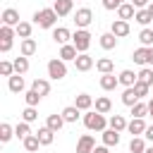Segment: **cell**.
I'll list each match as a JSON object with an SVG mask.
<instances>
[{"instance_id": "24", "label": "cell", "mask_w": 153, "mask_h": 153, "mask_svg": "<svg viewBox=\"0 0 153 153\" xmlns=\"http://www.w3.org/2000/svg\"><path fill=\"white\" fill-rule=\"evenodd\" d=\"M136 81H139V74H134L131 69H122L120 72V84L122 86H134Z\"/></svg>"}, {"instance_id": "39", "label": "cell", "mask_w": 153, "mask_h": 153, "mask_svg": "<svg viewBox=\"0 0 153 153\" xmlns=\"http://www.w3.org/2000/svg\"><path fill=\"white\" fill-rule=\"evenodd\" d=\"M29 134H31V127H29V122H24V120H22V122L14 127V136H17V139H26Z\"/></svg>"}, {"instance_id": "26", "label": "cell", "mask_w": 153, "mask_h": 153, "mask_svg": "<svg viewBox=\"0 0 153 153\" xmlns=\"http://www.w3.org/2000/svg\"><path fill=\"white\" fill-rule=\"evenodd\" d=\"M96 69H98L100 74H110V72L115 69V62H112L110 57H100V60H96Z\"/></svg>"}, {"instance_id": "49", "label": "cell", "mask_w": 153, "mask_h": 153, "mask_svg": "<svg viewBox=\"0 0 153 153\" xmlns=\"http://www.w3.org/2000/svg\"><path fill=\"white\" fill-rule=\"evenodd\" d=\"M108 148H110V146H105V143H103V146H96V148H93V153H110Z\"/></svg>"}, {"instance_id": "29", "label": "cell", "mask_w": 153, "mask_h": 153, "mask_svg": "<svg viewBox=\"0 0 153 153\" xmlns=\"http://www.w3.org/2000/svg\"><path fill=\"white\" fill-rule=\"evenodd\" d=\"M62 117H65V122H76V120L81 117V110H79L76 105H67V108L62 110Z\"/></svg>"}, {"instance_id": "22", "label": "cell", "mask_w": 153, "mask_h": 153, "mask_svg": "<svg viewBox=\"0 0 153 153\" xmlns=\"http://www.w3.org/2000/svg\"><path fill=\"white\" fill-rule=\"evenodd\" d=\"M100 136H103V143L105 146H117L120 143V131H115L112 127L105 129V131H100Z\"/></svg>"}, {"instance_id": "33", "label": "cell", "mask_w": 153, "mask_h": 153, "mask_svg": "<svg viewBox=\"0 0 153 153\" xmlns=\"http://www.w3.org/2000/svg\"><path fill=\"white\" fill-rule=\"evenodd\" d=\"M26 72H29V57L24 55L14 57V74H26Z\"/></svg>"}, {"instance_id": "27", "label": "cell", "mask_w": 153, "mask_h": 153, "mask_svg": "<svg viewBox=\"0 0 153 153\" xmlns=\"http://www.w3.org/2000/svg\"><path fill=\"white\" fill-rule=\"evenodd\" d=\"M139 100H141V98L136 96V91H134V86H127V88H124V93H122V103L131 108V105H134V103H139Z\"/></svg>"}, {"instance_id": "40", "label": "cell", "mask_w": 153, "mask_h": 153, "mask_svg": "<svg viewBox=\"0 0 153 153\" xmlns=\"http://www.w3.org/2000/svg\"><path fill=\"white\" fill-rule=\"evenodd\" d=\"M12 136H14V127H10L7 122H2V124H0V141H2V143H7Z\"/></svg>"}, {"instance_id": "23", "label": "cell", "mask_w": 153, "mask_h": 153, "mask_svg": "<svg viewBox=\"0 0 153 153\" xmlns=\"http://www.w3.org/2000/svg\"><path fill=\"white\" fill-rule=\"evenodd\" d=\"M98 43H100V48H103V50H112V48L117 45V36H115L112 31H108V33H103V36H100V41H98Z\"/></svg>"}, {"instance_id": "18", "label": "cell", "mask_w": 153, "mask_h": 153, "mask_svg": "<svg viewBox=\"0 0 153 153\" xmlns=\"http://www.w3.org/2000/svg\"><path fill=\"white\" fill-rule=\"evenodd\" d=\"M24 79H22V74H12V76H7V88L12 91V93H19V91H24Z\"/></svg>"}, {"instance_id": "35", "label": "cell", "mask_w": 153, "mask_h": 153, "mask_svg": "<svg viewBox=\"0 0 153 153\" xmlns=\"http://www.w3.org/2000/svg\"><path fill=\"white\" fill-rule=\"evenodd\" d=\"M129 151H131V153H143V151H146V141H143L141 136H131V141H129Z\"/></svg>"}, {"instance_id": "38", "label": "cell", "mask_w": 153, "mask_h": 153, "mask_svg": "<svg viewBox=\"0 0 153 153\" xmlns=\"http://www.w3.org/2000/svg\"><path fill=\"white\" fill-rule=\"evenodd\" d=\"M24 98H26V105H33V108H36V105L41 103V98H43V96H41L36 88H29V91L24 93Z\"/></svg>"}, {"instance_id": "12", "label": "cell", "mask_w": 153, "mask_h": 153, "mask_svg": "<svg viewBox=\"0 0 153 153\" xmlns=\"http://www.w3.org/2000/svg\"><path fill=\"white\" fill-rule=\"evenodd\" d=\"M117 86H120V76H115L112 72L100 76V88H103V91H115Z\"/></svg>"}, {"instance_id": "46", "label": "cell", "mask_w": 153, "mask_h": 153, "mask_svg": "<svg viewBox=\"0 0 153 153\" xmlns=\"http://www.w3.org/2000/svg\"><path fill=\"white\" fill-rule=\"evenodd\" d=\"M122 2H127V0H103V7L105 10H117Z\"/></svg>"}, {"instance_id": "17", "label": "cell", "mask_w": 153, "mask_h": 153, "mask_svg": "<svg viewBox=\"0 0 153 153\" xmlns=\"http://www.w3.org/2000/svg\"><path fill=\"white\" fill-rule=\"evenodd\" d=\"M2 24H7V26H17V24H19V12H17L14 7L2 10Z\"/></svg>"}, {"instance_id": "45", "label": "cell", "mask_w": 153, "mask_h": 153, "mask_svg": "<svg viewBox=\"0 0 153 153\" xmlns=\"http://www.w3.org/2000/svg\"><path fill=\"white\" fill-rule=\"evenodd\" d=\"M148 88H151L148 84H141V81H136V84H134V91H136V96H139V98L148 96Z\"/></svg>"}, {"instance_id": "34", "label": "cell", "mask_w": 153, "mask_h": 153, "mask_svg": "<svg viewBox=\"0 0 153 153\" xmlns=\"http://www.w3.org/2000/svg\"><path fill=\"white\" fill-rule=\"evenodd\" d=\"M31 88H36L41 96H48V93H50V81H48V79H33Z\"/></svg>"}, {"instance_id": "51", "label": "cell", "mask_w": 153, "mask_h": 153, "mask_svg": "<svg viewBox=\"0 0 153 153\" xmlns=\"http://www.w3.org/2000/svg\"><path fill=\"white\" fill-rule=\"evenodd\" d=\"M148 12H151V17H153V2H151V5H148Z\"/></svg>"}, {"instance_id": "19", "label": "cell", "mask_w": 153, "mask_h": 153, "mask_svg": "<svg viewBox=\"0 0 153 153\" xmlns=\"http://www.w3.org/2000/svg\"><path fill=\"white\" fill-rule=\"evenodd\" d=\"M36 136H38V141H41V146H50V143L55 141V131H53L50 127H41Z\"/></svg>"}, {"instance_id": "47", "label": "cell", "mask_w": 153, "mask_h": 153, "mask_svg": "<svg viewBox=\"0 0 153 153\" xmlns=\"http://www.w3.org/2000/svg\"><path fill=\"white\" fill-rule=\"evenodd\" d=\"M131 5H134L136 10H146V7L151 5V0H131Z\"/></svg>"}, {"instance_id": "44", "label": "cell", "mask_w": 153, "mask_h": 153, "mask_svg": "<svg viewBox=\"0 0 153 153\" xmlns=\"http://www.w3.org/2000/svg\"><path fill=\"white\" fill-rule=\"evenodd\" d=\"M0 74H2V76H12V74H14V62L2 60V62H0Z\"/></svg>"}, {"instance_id": "43", "label": "cell", "mask_w": 153, "mask_h": 153, "mask_svg": "<svg viewBox=\"0 0 153 153\" xmlns=\"http://www.w3.org/2000/svg\"><path fill=\"white\" fill-rule=\"evenodd\" d=\"M139 81H141V84L153 86V69H151V67H143V69L139 72Z\"/></svg>"}, {"instance_id": "53", "label": "cell", "mask_w": 153, "mask_h": 153, "mask_svg": "<svg viewBox=\"0 0 153 153\" xmlns=\"http://www.w3.org/2000/svg\"><path fill=\"white\" fill-rule=\"evenodd\" d=\"M143 153H153V148H146V151H143Z\"/></svg>"}, {"instance_id": "31", "label": "cell", "mask_w": 153, "mask_h": 153, "mask_svg": "<svg viewBox=\"0 0 153 153\" xmlns=\"http://www.w3.org/2000/svg\"><path fill=\"white\" fill-rule=\"evenodd\" d=\"M22 143H24V151H29V153L38 151V146H41V141H38V136H36V134H29L26 139H22Z\"/></svg>"}, {"instance_id": "16", "label": "cell", "mask_w": 153, "mask_h": 153, "mask_svg": "<svg viewBox=\"0 0 153 153\" xmlns=\"http://www.w3.org/2000/svg\"><path fill=\"white\" fill-rule=\"evenodd\" d=\"M72 7H74V0H55V5H53V10L57 12V17H67L72 12Z\"/></svg>"}, {"instance_id": "6", "label": "cell", "mask_w": 153, "mask_h": 153, "mask_svg": "<svg viewBox=\"0 0 153 153\" xmlns=\"http://www.w3.org/2000/svg\"><path fill=\"white\" fill-rule=\"evenodd\" d=\"M91 22H93V12H91L88 7H79V10L74 12V24H76V29H86Z\"/></svg>"}, {"instance_id": "7", "label": "cell", "mask_w": 153, "mask_h": 153, "mask_svg": "<svg viewBox=\"0 0 153 153\" xmlns=\"http://www.w3.org/2000/svg\"><path fill=\"white\" fill-rule=\"evenodd\" d=\"M93 65H96V62H93V57H91L88 53H79V55H76V60H74L76 72H88Z\"/></svg>"}, {"instance_id": "42", "label": "cell", "mask_w": 153, "mask_h": 153, "mask_svg": "<svg viewBox=\"0 0 153 153\" xmlns=\"http://www.w3.org/2000/svg\"><path fill=\"white\" fill-rule=\"evenodd\" d=\"M22 120H24V122H29V124H31V122H36V120H38L36 108H33V105H26V110L22 112Z\"/></svg>"}, {"instance_id": "32", "label": "cell", "mask_w": 153, "mask_h": 153, "mask_svg": "<svg viewBox=\"0 0 153 153\" xmlns=\"http://www.w3.org/2000/svg\"><path fill=\"white\" fill-rule=\"evenodd\" d=\"M14 31H17V36H19V38H31V31H33V26H31L29 22H19V24L14 26Z\"/></svg>"}, {"instance_id": "3", "label": "cell", "mask_w": 153, "mask_h": 153, "mask_svg": "<svg viewBox=\"0 0 153 153\" xmlns=\"http://www.w3.org/2000/svg\"><path fill=\"white\" fill-rule=\"evenodd\" d=\"M48 76L55 79V81L65 79V76H67V62H65L62 57H53V60L48 62Z\"/></svg>"}, {"instance_id": "9", "label": "cell", "mask_w": 153, "mask_h": 153, "mask_svg": "<svg viewBox=\"0 0 153 153\" xmlns=\"http://www.w3.org/2000/svg\"><path fill=\"white\" fill-rule=\"evenodd\" d=\"M110 31H112L117 38H124V36H129L131 29H129V22H127V19H115L112 26H110Z\"/></svg>"}, {"instance_id": "15", "label": "cell", "mask_w": 153, "mask_h": 153, "mask_svg": "<svg viewBox=\"0 0 153 153\" xmlns=\"http://www.w3.org/2000/svg\"><path fill=\"white\" fill-rule=\"evenodd\" d=\"M36 50H38V45H36L33 38H22V43H19V53H22L24 57H31Z\"/></svg>"}, {"instance_id": "52", "label": "cell", "mask_w": 153, "mask_h": 153, "mask_svg": "<svg viewBox=\"0 0 153 153\" xmlns=\"http://www.w3.org/2000/svg\"><path fill=\"white\" fill-rule=\"evenodd\" d=\"M148 115H151V120H153V108H148Z\"/></svg>"}, {"instance_id": "14", "label": "cell", "mask_w": 153, "mask_h": 153, "mask_svg": "<svg viewBox=\"0 0 153 153\" xmlns=\"http://www.w3.org/2000/svg\"><path fill=\"white\" fill-rule=\"evenodd\" d=\"M53 41H55V43H60V45L69 43V41H72V33H69V29H65V26H57V29H53Z\"/></svg>"}, {"instance_id": "13", "label": "cell", "mask_w": 153, "mask_h": 153, "mask_svg": "<svg viewBox=\"0 0 153 153\" xmlns=\"http://www.w3.org/2000/svg\"><path fill=\"white\" fill-rule=\"evenodd\" d=\"M131 17H136V7L131 5V2H122L120 7H117V19H131Z\"/></svg>"}, {"instance_id": "25", "label": "cell", "mask_w": 153, "mask_h": 153, "mask_svg": "<svg viewBox=\"0 0 153 153\" xmlns=\"http://www.w3.org/2000/svg\"><path fill=\"white\" fill-rule=\"evenodd\" d=\"M74 105H76L79 110H91V108H93V98H91L88 93H79V96L74 98Z\"/></svg>"}, {"instance_id": "41", "label": "cell", "mask_w": 153, "mask_h": 153, "mask_svg": "<svg viewBox=\"0 0 153 153\" xmlns=\"http://www.w3.org/2000/svg\"><path fill=\"white\" fill-rule=\"evenodd\" d=\"M131 115H134V117H146V115H148V103H141V100L134 103V105H131Z\"/></svg>"}, {"instance_id": "50", "label": "cell", "mask_w": 153, "mask_h": 153, "mask_svg": "<svg viewBox=\"0 0 153 153\" xmlns=\"http://www.w3.org/2000/svg\"><path fill=\"white\" fill-rule=\"evenodd\" d=\"M148 65H153V45L148 48Z\"/></svg>"}, {"instance_id": "10", "label": "cell", "mask_w": 153, "mask_h": 153, "mask_svg": "<svg viewBox=\"0 0 153 153\" xmlns=\"http://www.w3.org/2000/svg\"><path fill=\"white\" fill-rule=\"evenodd\" d=\"M76 55H79V50H76L74 43H65V45H60V55H57V57H62L65 62H74Z\"/></svg>"}, {"instance_id": "28", "label": "cell", "mask_w": 153, "mask_h": 153, "mask_svg": "<svg viewBox=\"0 0 153 153\" xmlns=\"http://www.w3.org/2000/svg\"><path fill=\"white\" fill-rule=\"evenodd\" d=\"M96 110L103 112V115H108V112L112 110V100H110L108 96H98V98H96Z\"/></svg>"}, {"instance_id": "48", "label": "cell", "mask_w": 153, "mask_h": 153, "mask_svg": "<svg viewBox=\"0 0 153 153\" xmlns=\"http://www.w3.org/2000/svg\"><path fill=\"white\" fill-rule=\"evenodd\" d=\"M143 136H146L148 141H153V124H148V127H146V131H143Z\"/></svg>"}, {"instance_id": "1", "label": "cell", "mask_w": 153, "mask_h": 153, "mask_svg": "<svg viewBox=\"0 0 153 153\" xmlns=\"http://www.w3.org/2000/svg\"><path fill=\"white\" fill-rule=\"evenodd\" d=\"M84 127L91 129V131H105L108 120H105V115L98 112V110H86V115H84Z\"/></svg>"}, {"instance_id": "5", "label": "cell", "mask_w": 153, "mask_h": 153, "mask_svg": "<svg viewBox=\"0 0 153 153\" xmlns=\"http://www.w3.org/2000/svg\"><path fill=\"white\" fill-rule=\"evenodd\" d=\"M72 43L76 45V50H79V53H86V50H88V45H91V33H88L86 29H76V31L72 33Z\"/></svg>"}, {"instance_id": "11", "label": "cell", "mask_w": 153, "mask_h": 153, "mask_svg": "<svg viewBox=\"0 0 153 153\" xmlns=\"http://www.w3.org/2000/svg\"><path fill=\"white\" fill-rule=\"evenodd\" d=\"M146 122H143V117H131V122L127 124V131L131 134V136H141L143 131H146Z\"/></svg>"}, {"instance_id": "36", "label": "cell", "mask_w": 153, "mask_h": 153, "mask_svg": "<svg viewBox=\"0 0 153 153\" xmlns=\"http://www.w3.org/2000/svg\"><path fill=\"white\" fill-rule=\"evenodd\" d=\"M139 41H141V45L151 48V45H153V29L143 26V29H141V33H139Z\"/></svg>"}, {"instance_id": "21", "label": "cell", "mask_w": 153, "mask_h": 153, "mask_svg": "<svg viewBox=\"0 0 153 153\" xmlns=\"http://www.w3.org/2000/svg\"><path fill=\"white\" fill-rule=\"evenodd\" d=\"M45 127H50V129L57 134V131L65 127V117H62V112H60V115H48V120H45Z\"/></svg>"}, {"instance_id": "4", "label": "cell", "mask_w": 153, "mask_h": 153, "mask_svg": "<svg viewBox=\"0 0 153 153\" xmlns=\"http://www.w3.org/2000/svg\"><path fill=\"white\" fill-rule=\"evenodd\" d=\"M14 26H7L2 24L0 26V53H10L12 50V41H14Z\"/></svg>"}, {"instance_id": "37", "label": "cell", "mask_w": 153, "mask_h": 153, "mask_svg": "<svg viewBox=\"0 0 153 153\" xmlns=\"http://www.w3.org/2000/svg\"><path fill=\"white\" fill-rule=\"evenodd\" d=\"M134 19H136V22H139L141 26H148V24L153 22V17H151L148 7H146V10H136V17H134Z\"/></svg>"}, {"instance_id": "30", "label": "cell", "mask_w": 153, "mask_h": 153, "mask_svg": "<svg viewBox=\"0 0 153 153\" xmlns=\"http://www.w3.org/2000/svg\"><path fill=\"white\" fill-rule=\"evenodd\" d=\"M108 124H110V127H112V129H115V131H124V129H127V124H129V122H127V120H124V117H122V115H112V117H110V120H108Z\"/></svg>"}, {"instance_id": "20", "label": "cell", "mask_w": 153, "mask_h": 153, "mask_svg": "<svg viewBox=\"0 0 153 153\" xmlns=\"http://www.w3.org/2000/svg\"><path fill=\"white\" fill-rule=\"evenodd\" d=\"M131 60H134L136 65H143V67H148V48H146V45L136 48V50L131 53Z\"/></svg>"}, {"instance_id": "2", "label": "cell", "mask_w": 153, "mask_h": 153, "mask_svg": "<svg viewBox=\"0 0 153 153\" xmlns=\"http://www.w3.org/2000/svg\"><path fill=\"white\" fill-rule=\"evenodd\" d=\"M55 22H57V12L53 7H43L33 12V24H38L41 29H53Z\"/></svg>"}, {"instance_id": "8", "label": "cell", "mask_w": 153, "mask_h": 153, "mask_svg": "<svg viewBox=\"0 0 153 153\" xmlns=\"http://www.w3.org/2000/svg\"><path fill=\"white\" fill-rule=\"evenodd\" d=\"M93 148H96V139L91 134H84L76 141V153H93Z\"/></svg>"}]
</instances>
